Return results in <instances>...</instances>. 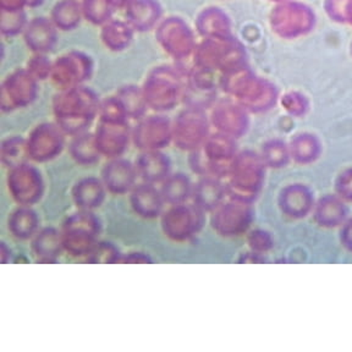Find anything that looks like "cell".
<instances>
[{"label": "cell", "instance_id": "1", "mask_svg": "<svg viewBox=\"0 0 352 352\" xmlns=\"http://www.w3.org/2000/svg\"><path fill=\"white\" fill-rule=\"evenodd\" d=\"M54 121L69 136L87 131L98 116L100 99L94 89L81 85L61 89L53 98Z\"/></svg>", "mask_w": 352, "mask_h": 352}, {"label": "cell", "instance_id": "2", "mask_svg": "<svg viewBox=\"0 0 352 352\" xmlns=\"http://www.w3.org/2000/svg\"><path fill=\"white\" fill-rule=\"evenodd\" d=\"M186 89V72L173 65H160L149 72L142 92L148 109L164 113L184 102Z\"/></svg>", "mask_w": 352, "mask_h": 352}, {"label": "cell", "instance_id": "3", "mask_svg": "<svg viewBox=\"0 0 352 352\" xmlns=\"http://www.w3.org/2000/svg\"><path fill=\"white\" fill-rule=\"evenodd\" d=\"M265 164L252 151L239 152L226 174L228 197L252 204L263 186Z\"/></svg>", "mask_w": 352, "mask_h": 352}, {"label": "cell", "instance_id": "4", "mask_svg": "<svg viewBox=\"0 0 352 352\" xmlns=\"http://www.w3.org/2000/svg\"><path fill=\"white\" fill-rule=\"evenodd\" d=\"M100 230V221L92 210L78 209L66 218L61 228L64 252L86 261L99 242Z\"/></svg>", "mask_w": 352, "mask_h": 352}, {"label": "cell", "instance_id": "5", "mask_svg": "<svg viewBox=\"0 0 352 352\" xmlns=\"http://www.w3.org/2000/svg\"><path fill=\"white\" fill-rule=\"evenodd\" d=\"M210 121L204 108L186 107L173 121V143L188 153L202 148L209 138Z\"/></svg>", "mask_w": 352, "mask_h": 352}, {"label": "cell", "instance_id": "6", "mask_svg": "<svg viewBox=\"0 0 352 352\" xmlns=\"http://www.w3.org/2000/svg\"><path fill=\"white\" fill-rule=\"evenodd\" d=\"M204 223V210L188 202L169 206L160 215L163 234L174 242L190 241L202 229Z\"/></svg>", "mask_w": 352, "mask_h": 352}, {"label": "cell", "instance_id": "7", "mask_svg": "<svg viewBox=\"0 0 352 352\" xmlns=\"http://www.w3.org/2000/svg\"><path fill=\"white\" fill-rule=\"evenodd\" d=\"M6 187L15 204L31 207L43 197V176L38 168L26 162L8 170Z\"/></svg>", "mask_w": 352, "mask_h": 352}, {"label": "cell", "instance_id": "8", "mask_svg": "<svg viewBox=\"0 0 352 352\" xmlns=\"http://www.w3.org/2000/svg\"><path fill=\"white\" fill-rule=\"evenodd\" d=\"M38 94V81L28 69H16L4 78L0 87V109L11 113L32 104Z\"/></svg>", "mask_w": 352, "mask_h": 352}, {"label": "cell", "instance_id": "9", "mask_svg": "<svg viewBox=\"0 0 352 352\" xmlns=\"http://www.w3.org/2000/svg\"><path fill=\"white\" fill-rule=\"evenodd\" d=\"M155 38L160 47L177 61L188 59L197 47L192 30L182 17L170 16L160 22Z\"/></svg>", "mask_w": 352, "mask_h": 352}, {"label": "cell", "instance_id": "10", "mask_svg": "<svg viewBox=\"0 0 352 352\" xmlns=\"http://www.w3.org/2000/svg\"><path fill=\"white\" fill-rule=\"evenodd\" d=\"M210 226L220 236H240L248 231L253 219L251 204L228 197L210 213Z\"/></svg>", "mask_w": 352, "mask_h": 352}, {"label": "cell", "instance_id": "11", "mask_svg": "<svg viewBox=\"0 0 352 352\" xmlns=\"http://www.w3.org/2000/svg\"><path fill=\"white\" fill-rule=\"evenodd\" d=\"M94 74L92 58L78 50H72L53 63L50 80L59 91L81 86Z\"/></svg>", "mask_w": 352, "mask_h": 352}, {"label": "cell", "instance_id": "12", "mask_svg": "<svg viewBox=\"0 0 352 352\" xmlns=\"http://www.w3.org/2000/svg\"><path fill=\"white\" fill-rule=\"evenodd\" d=\"M65 132L53 122H42L32 129L26 138L28 160L47 163L60 155L65 147Z\"/></svg>", "mask_w": 352, "mask_h": 352}, {"label": "cell", "instance_id": "13", "mask_svg": "<svg viewBox=\"0 0 352 352\" xmlns=\"http://www.w3.org/2000/svg\"><path fill=\"white\" fill-rule=\"evenodd\" d=\"M173 142V122L163 114L143 116L132 129V143L141 152L162 151Z\"/></svg>", "mask_w": 352, "mask_h": 352}, {"label": "cell", "instance_id": "14", "mask_svg": "<svg viewBox=\"0 0 352 352\" xmlns=\"http://www.w3.org/2000/svg\"><path fill=\"white\" fill-rule=\"evenodd\" d=\"M224 89L239 98L243 108L252 111L267 109L273 99L272 87L264 82L248 80V76L230 75L223 81Z\"/></svg>", "mask_w": 352, "mask_h": 352}, {"label": "cell", "instance_id": "15", "mask_svg": "<svg viewBox=\"0 0 352 352\" xmlns=\"http://www.w3.org/2000/svg\"><path fill=\"white\" fill-rule=\"evenodd\" d=\"M94 138L99 153L107 160L122 157L132 142V129L129 121L105 122L99 121L94 131Z\"/></svg>", "mask_w": 352, "mask_h": 352}, {"label": "cell", "instance_id": "16", "mask_svg": "<svg viewBox=\"0 0 352 352\" xmlns=\"http://www.w3.org/2000/svg\"><path fill=\"white\" fill-rule=\"evenodd\" d=\"M138 169L130 160L122 157L108 160L102 169L100 179L107 191L113 195L131 192L138 185Z\"/></svg>", "mask_w": 352, "mask_h": 352}, {"label": "cell", "instance_id": "17", "mask_svg": "<svg viewBox=\"0 0 352 352\" xmlns=\"http://www.w3.org/2000/svg\"><path fill=\"white\" fill-rule=\"evenodd\" d=\"M209 121L217 129V132L232 138H240L248 130V120L245 110L240 105L229 102L215 105Z\"/></svg>", "mask_w": 352, "mask_h": 352}, {"label": "cell", "instance_id": "18", "mask_svg": "<svg viewBox=\"0 0 352 352\" xmlns=\"http://www.w3.org/2000/svg\"><path fill=\"white\" fill-rule=\"evenodd\" d=\"M28 50L34 54H48L58 42V28L48 17H34L23 31Z\"/></svg>", "mask_w": 352, "mask_h": 352}, {"label": "cell", "instance_id": "19", "mask_svg": "<svg viewBox=\"0 0 352 352\" xmlns=\"http://www.w3.org/2000/svg\"><path fill=\"white\" fill-rule=\"evenodd\" d=\"M131 208L143 219H155L164 212L165 201L160 188L153 184L142 182L130 192Z\"/></svg>", "mask_w": 352, "mask_h": 352}, {"label": "cell", "instance_id": "20", "mask_svg": "<svg viewBox=\"0 0 352 352\" xmlns=\"http://www.w3.org/2000/svg\"><path fill=\"white\" fill-rule=\"evenodd\" d=\"M163 16L158 0H133L125 9V19L133 31L147 32L153 30Z\"/></svg>", "mask_w": 352, "mask_h": 352}, {"label": "cell", "instance_id": "21", "mask_svg": "<svg viewBox=\"0 0 352 352\" xmlns=\"http://www.w3.org/2000/svg\"><path fill=\"white\" fill-rule=\"evenodd\" d=\"M138 177L143 182L158 185L171 174L170 160L162 151L141 152L135 162Z\"/></svg>", "mask_w": 352, "mask_h": 352}, {"label": "cell", "instance_id": "22", "mask_svg": "<svg viewBox=\"0 0 352 352\" xmlns=\"http://www.w3.org/2000/svg\"><path fill=\"white\" fill-rule=\"evenodd\" d=\"M314 197L307 187L301 184L287 185L281 190L279 207L292 219L305 218L314 209Z\"/></svg>", "mask_w": 352, "mask_h": 352}, {"label": "cell", "instance_id": "23", "mask_svg": "<svg viewBox=\"0 0 352 352\" xmlns=\"http://www.w3.org/2000/svg\"><path fill=\"white\" fill-rule=\"evenodd\" d=\"M33 257L38 263H54L64 252L61 230L53 226L39 229L31 242Z\"/></svg>", "mask_w": 352, "mask_h": 352}, {"label": "cell", "instance_id": "24", "mask_svg": "<svg viewBox=\"0 0 352 352\" xmlns=\"http://www.w3.org/2000/svg\"><path fill=\"white\" fill-rule=\"evenodd\" d=\"M193 204H197L204 213H212L228 198L226 184L219 177L204 176L193 186Z\"/></svg>", "mask_w": 352, "mask_h": 352}, {"label": "cell", "instance_id": "25", "mask_svg": "<svg viewBox=\"0 0 352 352\" xmlns=\"http://www.w3.org/2000/svg\"><path fill=\"white\" fill-rule=\"evenodd\" d=\"M104 184L96 176H86L80 179L72 187V201L77 208L92 210L99 208L105 199Z\"/></svg>", "mask_w": 352, "mask_h": 352}, {"label": "cell", "instance_id": "26", "mask_svg": "<svg viewBox=\"0 0 352 352\" xmlns=\"http://www.w3.org/2000/svg\"><path fill=\"white\" fill-rule=\"evenodd\" d=\"M8 229L17 240H32L39 230L38 214L31 207L19 206V208L12 210L9 215Z\"/></svg>", "mask_w": 352, "mask_h": 352}, {"label": "cell", "instance_id": "27", "mask_svg": "<svg viewBox=\"0 0 352 352\" xmlns=\"http://www.w3.org/2000/svg\"><path fill=\"white\" fill-rule=\"evenodd\" d=\"M316 223L324 228H336L344 224L346 218V208L339 196L325 195L314 207Z\"/></svg>", "mask_w": 352, "mask_h": 352}, {"label": "cell", "instance_id": "28", "mask_svg": "<svg viewBox=\"0 0 352 352\" xmlns=\"http://www.w3.org/2000/svg\"><path fill=\"white\" fill-rule=\"evenodd\" d=\"M160 192L165 204L169 206L185 204L192 197L193 185L191 179L182 173L170 174L160 184Z\"/></svg>", "mask_w": 352, "mask_h": 352}, {"label": "cell", "instance_id": "29", "mask_svg": "<svg viewBox=\"0 0 352 352\" xmlns=\"http://www.w3.org/2000/svg\"><path fill=\"white\" fill-rule=\"evenodd\" d=\"M133 30L126 21L110 20L102 26L100 38L105 47L111 52L126 50L133 39Z\"/></svg>", "mask_w": 352, "mask_h": 352}, {"label": "cell", "instance_id": "30", "mask_svg": "<svg viewBox=\"0 0 352 352\" xmlns=\"http://www.w3.org/2000/svg\"><path fill=\"white\" fill-rule=\"evenodd\" d=\"M82 17V4L77 0H59L50 14L52 21L61 31L75 30Z\"/></svg>", "mask_w": 352, "mask_h": 352}, {"label": "cell", "instance_id": "31", "mask_svg": "<svg viewBox=\"0 0 352 352\" xmlns=\"http://www.w3.org/2000/svg\"><path fill=\"white\" fill-rule=\"evenodd\" d=\"M70 155L80 165H94L100 160L94 132L85 131L72 136L70 142Z\"/></svg>", "mask_w": 352, "mask_h": 352}, {"label": "cell", "instance_id": "32", "mask_svg": "<svg viewBox=\"0 0 352 352\" xmlns=\"http://www.w3.org/2000/svg\"><path fill=\"white\" fill-rule=\"evenodd\" d=\"M28 160L26 138L22 136H9L1 141L0 162L8 170L26 163Z\"/></svg>", "mask_w": 352, "mask_h": 352}, {"label": "cell", "instance_id": "33", "mask_svg": "<svg viewBox=\"0 0 352 352\" xmlns=\"http://www.w3.org/2000/svg\"><path fill=\"white\" fill-rule=\"evenodd\" d=\"M116 94L125 107L129 119H133V120L142 119L148 109V105L146 103V99L143 96L142 87H138L135 85H127L119 88Z\"/></svg>", "mask_w": 352, "mask_h": 352}, {"label": "cell", "instance_id": "34", "mask_svg": "<svg viewBox=\"0 0 352 352\" xmlns=\"http://www.w3.org/2000/svg\"><path fill=\"white\" fill-rule=\"evenodd\" d=\"M83 17L96 26H103L111 20L113 11L107 0H82Z\"/></svg>", "mask_w": 352, "mask_h": 352}, {"label": "cell", "instance_id": "35", "mask_svg": "<svg viewBox=\"0 0 352 352\" xmlns=\"http://www.w3.org/2000/svg\"><path fill=\"white\" fill-rule=\"evenodd\" d=\"M267 168H283L289 163L290 151L286 147L285 143L280 141L267 142L259 154Z\"/></svg>", "mask_w": 352, "mask_h": 352}, {"label": "cell", "instance_id": "36", "mask_svg": "<svg viewBox=\"0 0 352 352\" xmlns=\"http://www.w3.org/2000/svg\"><path fill=\"white\" fill-rule=\"evenodd\" d=\"M99 121L105 122H125L129 121L126 109L120 98L114 94L100 100L98 113Z\"/></svg>", "mask_w": 352, "mask_h": 352}, {"label": "cell", "instance_id": "37", "mask_svg": "<svg viewBox=\"0 0 352 352\" xmlns=\"http://www.w3.org/2000/svg\"><path fill=\"white\" fill-rule=\"evenodd\" d=\"M28 23V17H26L25 10H1L0 31L4 37H15L17 34H20L25 31Z\"/></svg>", "mask_w": 352, "mask_h": 352}, {"label": "cell", "instance_id": "38", "mask_svg": "<svg viewBox=\"0 0 352 352\" xmlns=\"http://www.w3.org/2000/svg\"><path fill=\"white\" fill-rule=\"evenodd\" d=\"M120 257V251L113 243L99 241L88 256L86 262L92 264H114L119 263Z\"/></svg>", "mask_w": 352, "mask_h": 352}, {"label": "cell", "instance_id": "39", "mask_svg": "<svg viewBox=\"0 0 352 352\" xmlns=\"http://www.w3.org/2000/svg\"><path fill=\"white\" fill-rule=\"evenodd\" d=\"M53 63L45 56V54H34L28 63V69L37 81H44L50 78Z\"/></svg>", "mask_w": 352, "mask_h": 352}, {"label": "cell", "instance_id": "40", "mask_svg": "<svg viewBox=\"0 0 352 352\" xmlns=\"http://www.w3.org/2000/svg\"><path fill=\"white\" fill-rule=\"evenodd\" d=\"M248 245H250V248L252 250L253 253L259 256L262 253L270 251L272 246H273V241L270 239V234H267L265 231L256 230L250 234Z\"/></svg>", "mask_w": 352, "mask_h": 352}, {"label": "cell", "instance_id": "41", "mask_svg": "<svg viewBox=\"0 0 352 352\" xmlns=\"http://www.w3.org/2000/svg\"><path fill=\"white\" fill-rule=\"evenodd\" d=\"M336 190L341 199L352 202V168L341 173L336 180Z\"/></svg>", "mask_w": 352, "mask_h": 352}, {"label": "cell", "instance_id": "42", "mask_svg": "<svg viewBox=\"0 0 352 352\" xmlns=\"http://www.w3.org/2000/svg\"><path fill=\"white\" fill-rule=\"evenodd\" d=\"M44 0H0V9L4 11H21L25 8H37Z\"/></svg>", "mask_w": 352, "mask_h": 352}, {"label": "cell", "instance_id": "43", "mask_svg": "<svg viewBox=\"0 0 352 352\" xmlns=\"http://www.w3.org/2000/svg\"><path fill=\"white\" fill-rule=\"evenodd\" d=\"M152 259L149 258L148 254L142 252H129L121 254L119 263L127 264H143L151 263Z\"/></svg>", "mask_w": 352, "mask_h": 352}, {"label": "cell", "instance_id": "44", "mask_svg": "<svg viewBox=\"0 0 352 352\" xmlns=\"http://www.w3.org/2000/svg\"><path fill=\"white\" fill-rule=\"evenodd\" d=\"M340 240L342 246L352 252V219L347 220L346 223L342 224Z\"/></svg>", "mask_w": 352, "mask_h": 352}, {"label": "cell", "instance_id": "45", "mask_svg": "<svg viewBox=\"0 0 352 352\" xmlns=\"http://www.w3.org/2000/svg\"><path fill=\"white\" fill-rule=\"evenodd\" d=\"M113 9H126L133 0H107Z\"/></svg>", "mask_w": 352, "mask_h": 352}, {"label": "cell", "instance_id": "46", "mask_svg": "<svg viewBox=\"0 0 352 352\" xmlns=\"http://www.w3.org/2000/svg\"><path fill=\"white\" fill-rule=\"evenodd\" d=\"M0 253H1V262L4 264L8 263V261H9L11 257V251L10 248L6 246V242H1V250H0Z\"/></svg>", "mask_w": 352, "mask_h": 352}]
</instances>
